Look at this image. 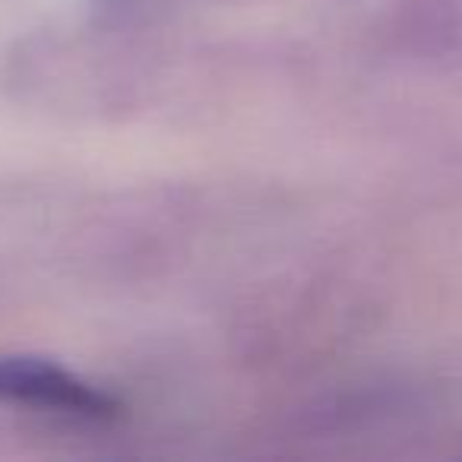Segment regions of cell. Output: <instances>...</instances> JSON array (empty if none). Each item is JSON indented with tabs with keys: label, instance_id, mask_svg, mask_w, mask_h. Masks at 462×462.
I'll list each match as a JSON object with an SVG mask.
<instances>
[{
	"label": "cell",
	"instance_id": "1",
	"mask_svg": "<svg viewBox=\"0 0 462 462\" xmlns=\"http://www.w3.org/2000/svg\"><path fill=\"white\" fill-rule=\"evenodd\" d=\"M0 399L42 405V409L67 411V415L98 418L108 411V399L92 393L77 377L64 374L48 361L0 358Z\"/></svg>",
	"mask_w": 462,
	"mask_h": 462
}]
</instances>
